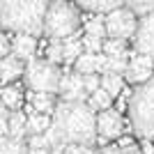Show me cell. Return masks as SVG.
<instances>
[{"label": "cell", "mask_w": 154, "mask_h": 154, "mask_svg": "<svg viewBox=\"0 0 154 154\" xmlns=\"http://www.w3.org/2000/svg\"><path fill=\"white\" fill-rule=\"evenodd\" d=\"M53 127L64 145L92 147L97 140V115L85 101H58L53 110Z\"/></svg>", "instance_id": "cell-1"}, {"label": "cell", "mask_w": 154, "mask_h": 154, "mask_svg": "<svg viewBox=\"0 0 154 154\" xmlns=\"http://www.w3.org/2000/svg\"><path fill=\"white\" fill-rule=\"evenodd\" d=\"M48 0H0V30L39 37Z\"/></svg>", "instance_id": "cell-2"}, {"label": "cell", "mask_w": 154, "mask_h": 154, "mask_svg": "<svg viewBox=\"0 0 154 154\" xmlns=\"http://www.w3.org/2000/svg\"><path fill=\"white\" fill-rule=\"evenodd\" d=\"M129 120L138 138L154 140V76L129 97Z\"/></svg>", "instance_id": "cell-3"}, {"label": "cell", "mask_w": 154, "mask_h": 154, "mask_svg": "<svg viewBox=\"0 0 154 154\" xmlns=\"http://www.w3.org/2000/svg\"><path fill=\"white\" fill-rule=\"evenodd\" d=\"M78 26H81V16L71 2L67 0L48 2V9L44 16V35L51 42H64L67 37L76 35Z\"/></svg>", "instance_id": "cell-4"}, {"label": "cell", "mask_w": 154, "mask_h": 154, "mask_svg": "<svg viewBox=\"0 0 154 154\" xmlns=\"http://www.w3.org/2000/svg\"><path fill=\"white\" fill-rule=\"evenodd\" d=\"M60 69L48 60H30L26 62V71H23V81H26L30 92H46V94H55L60 90Z\"/></svg>", "instance_id": "cell-5"}, {"label": "cell", "mask_w": 154, "mask_h": 154, "mask_svg": "<svg viewBox=\"0 0 154 154\" xmlns=\"http://www.w3.org/2000/svg\"><path fill=\"white\" fill-rule=\"evenodd\" d=\"M103 26H106V35L108 39H131L136 35V28H138V19H136V14L129 9V7H117L113 12L106 14V19H103Z\"/></svg>", "instance_id": "cell-6"}, {"label": "cell", "mask_w": 154, "mask_h": 154, "mask_svg": "<svg viewBox=\"0 0 154 154\" xmlns=\"http://www.w3.org/2000/svg\"><path fill=\"white\" fill-rule=\"evenodd\" d=\"M134 46L140 55H149L154 60V12L140 16L134 35Z\"/></svg>", "instance_id": "cell-7"}, {"label": "cell", "mask_w": 154, "mask_h": 154, "mask_svg": "<svg viewBox=\"0 0 154 154\" xmlns=\"http://www.w3.org/2000/svg\"><path fill=\"white\" fill-rule=\"evenodd\" d=\"M154 74V60L149 55H140L136 53L131 60H127V69H124V81L134 85H143L147 83Z\"/></svg>", "instance_id": "cell-8"}, {"label": "cell", "mask_w": 154, "mask_h": 154, "mask_svg": "<svg viewBox=\"0 0 154 154\" xmlns=\"http://www.w3.org/2000/svg\"><path fill=\"white\" fill-rule=\"evenodd\" d=\"M122 115L117 110L108 108V110H101L97 115V134L101 136L103 140H115L122 136Z\"/></svg>", "instance_id": "cell-9"}, {"label": "cell", "mask_w": 154, "mask_h": 154, "mask_svg": "<svg viewBox=\"0 0 154 154\" xmlns=\"http://www.w3.org/2000/svg\"><path fill=\"white\" fill-rule=\"evenodd\" d=\"M60 101H85V88H83V76L81 74H62L60 78Z\"/></svg>", "instance_id": "cell-10"}, {"label": "cell", "mask_w": 154, "mask_h": 154, "mask_svg": "<svg viewBox=\"0 0 154 154\" xmlns=\"http://www.w3.org/2000/svg\"><path fill=\"white\" fill-rule=\"evenodd\" d=\"M26 71V62H21L19 58H14L12 53L7 58L0 60V85H12L14 81H19Z\"/></svg>", "instance_id": "cell-11"}, {"label": "cell", "mask_w": 154, "mask_h": 154, "mask_svg": "<svg viewBox=\"0 0 154 154\" xmlns=\"http://www.w3.org/2000/svg\"><path fill=\"white\" fill-rule=\"evenodd\" d=\"M35 51H37V37H32V35H16L12 39V55L19 58L21 62L35 60Z\"/></svg>", "instance_id": "cell-12"}, {"label": "cell", "mask_w": 154, "mask_h": 154, "mask_svg": "<svg viewBox=\"0 0 154 154\" xmlns=\"http://www.w3.org/2000/svg\"><path fill=\"white\" fill-rule=\"evenodd\" d=\"M28 99H30V106L35 108V113H44V115H53L55 103H58L55 97L46 94V92H30Z\"/></svg>", "instance_id": "cell-13"}, {"label": "cell", "mask_w": 154, "mask_h": 154, "mask_svg": "<svg viewBox=\"0 0 154 154\" xmlns=\"http://www.w3.org/2000/svg\"><path fill=\"white\" fill-rule=\"evenodd\" d=\"M53 124V115H44V113H28V136L46 134Z\"/></svg>", "instance_id": "cell-14"}, {"label": "cell", "mask_w": 154, "mask_h": 154, "mask_svg": "<svg viewBox=\"0 0 154 154\" xmlns=\"http://www.w3.org/2000/svg\"><path fill=\"white\" fill-rule=\"evenodd\" d=\"M0 101L7 110H19L23 103V92L16 85H5V88H0Z\"/></svg>", "instance_id": "cell-15"}, {"label": "cell", "mask_w": 154, "mask_h": 154, "mask_svg": "<svg viewBox=\"0 0 154 154\" xmlns=\"http://www.w3.org/2000/svg\"><path fill=\"white\" fill-rule=\"evenodd\" d=\"M7 124H9V136H14V138H26L28 136V115L26 113L12 110L9 117H7Z\"/></svg>", "instance_id": "cell-16"}, {"label": "cell", "mask_w": 154, "mask_h": 154, "mask_svg": "<svg viewBox=\"0 0 154 154\" xmlns=\"http://www.w3.org/2000/svg\"><path fill=\"white\" fill-rule=\"evenodd\" d=\"M81 53H83V44H81L78 35H71V37H67L62 42V62L64 64H74Z\"/></svg>", "instance_id": "cell-17"}, {"label": "cell", "mask_w": 154, "mask_h": 154, "mask_svg": "<svg viewBox=\"0 0 154 154\" xmlns=\"http://www.w3.org/2000/svg\"><path fill=\"white\" fill-rule=\"evenodd\" d=\"M78 5L83 7V9H88V12H97V14H108L113 12V9H117V7L124 5V0H78Z\"/></svg>", "instance_id": "cell-18"}, {"label": "cell", "mask_w": 154, "mask_h": 154, "mask_svg": "<svg viewBox=\"0 0 154 154\" xmlns=\"http://www.w3.org/2000/svg\"><path fill=\"white\" fill-rule=\"evenodd\" d=\"M0 154H28V143H26V138L0 136Z\"/></svg>", "instance_id": "cell-19"}, {"label": "cell", "mask_w": 154, "mask_h": 154, "mask_svg": "<svg viewBox=\"0 0 154 154\" xmlns=\"http://www.w3.org/2000/svg\"><path fill=\"white\" fill-rule=\"evenodd\" d=\"M74 69H76V74H81V76H88V74H97V55L94 53H81L78 55V60L74 62Z\"/></svg>", "instance_id": "cell-20"}, {"label": "cell", "mask_w": 154, "mask_h": 154, "mask_svg": "<svg viewBox=\"0 0 154 154\" xmlns=\"http://www.w3.org/2000/svg\"><path fill=\"white\" fill-rule=\"evenodd\" d=\"M88 106H90L92 110H99V113H101V110H108L110 106H113V97L103 90V88H99L97 92H92V94H90Z\"/></svg>", "instance_id": "cell-21"}, {"label": "cell", "mask_w": 154, "mask_h": 154, "mask_svg": "<svg viewBox=\"0 0 154 154\" xmlns=\"http://www.w3.org/2000/svg\"><path fill=\"white\" fill-rule=\"evenodd\" d=\"M101 88L108 92L110 97H117L124 88V78L120 74H103L101 76Z\"/></svg>", "instance_id": "cell-22"}, {"label": "cell", "mask_w": 154, "mask_h": 154, "mask_svg": "<svg viewBox=\"0 0 154 154\" xmlns=\"http://www.w3.org/2000/svg\"><path fill=\"white\" fill-rule=\"evenodd\" d=\"M103 55H108V58H124L127 60V44H124L122 39H106L101 46Z\"/></svg>", "instance_id": "cell-23"}, {"label": "cell", "mask_w": 154, "mask_h": 154, "mask_svg": "<svg viewBox=\"0 0 154 154\" xmlns=\"http://www.w3.org/2000/svg\"><path fill=\"white\" fill-rule=\"evenodd\" d=\"M124 5L134 14H140V16L154 12V0H124Z\"/></svg>", "instance_id": "cell-24"}, {"label": "cell", "mask_w": 154, "mask_h": 154, "mask_svg": "<svg viewBox=\"0 0 154 154\" xmlns=\"http://www.w3.org/2000/svg\"><path fill=\"white\" fill-rule=\"evenodd\" d=\"M85 35L103 39V35H106V26H103V19H101V16H97V19H92V21L85 23Z\"/></svg>", "instance_id": "cell-25"}, {"label": "cell", "mask_w": 154, "mask_h": 154, "mask_svg": "<svg viewBox=\"0 0 154 154\" xmlns=\"http://www.w3.org/2000/svg\"><path fill=\"white\" fill-rule=\"evenodd\" d=\"M51 64H55L58 67L60 62H62V42H51L48 44V48H46V58Z\"/></svg>", "instance_id": "cell-26"}, {"label": "cell", "mask_w": 154, "mask_h": 154, "mask_svg": "<svg viewBox=\"0 0 154 154\" xmlns=\"http://www.w3.org/2000/svg\"><path fill=\"white\" fill-rule=\"evenodd\" d=\"M81 44H83V51L85 53H101V46H103V39L99 37H90V35H83L81 37Z\"/></svg>", "instance_id": "cell-27"}, {"label": "cell", "mask_w": 154, "mask_h": 154, "mask_svg": "<svg viewBox=\"0 0 154 154\" xmlns=\"http://www.w3.org/2000/svg\"><path fill=\"white\" fill-rule=\"evenodd\" d=\"M83 88H85V94L90 97L92 92H97L101 88V76H97V74H88L83 76Z\"/></svg>", "instance_id": "cell-28"}, {"label": "cell", "mask_w": 154, "mask_h": 154, "mask_svg": "<svg viewBox=\"0 0 154 154\" xmlns=\"http://www.w3.org/2000/svg\"><path fill=\"white\" fill-rule=\"evenodd\" d=\"M26 143H28V149H51V147H48V140H46V136H44V134L28 136Z\"/></svg>", "instance_id": "cell-29"}, {"label": "cell", "mask_w": 154, "mask_h": 154, "mask_svg": "<svg viewBox=\"0 0 154 154\" xmlns=\"http://www.w3.org/2000/svg\"><path fill=\"white\" fill-rule=\"evenodd\" d=\"M9 53H12V42H9V37L5 32H0V60L7 58Z\"/></svg>", "instance_id": "cell-30"}, {"label": "cell", "mask_w": 154, "mask_h": 154, "mask_svg": "<svg viewBox=\"0 0 154 154\" xmlns=\"http://www.w3.org/2000/svg\"><path fill=\"white\" fill-rule=\"evenodd\" d=\"M7 117H9V113H7V110H0V136H9V124H7Z\"/></svg>", "instance_id": "cell-31"}, {"label": "cell", "mask_w": 154, "mask_h": 154, "mask_svg": "<svg viewBox=\"0 0 154 154\" xmlns=\"http://www.w3.org/2000/svg\"><path fill=\"white\" fill-rule=\"evenodd\" d=\"M106 55H103V53H97V71H101L103 74V69H106Z\"/></svg>", "instance_id": "cell-32"}, {"label": "cell", "mask_w": 154, "mask_h": 154, "mask_svg": "<svg viewBox=\"0 0 154 154\" xmlns=\"http://www.w3.org/2000/svg\"><path fill=\"white\" fill-rule=\"evenodd\" d=\"M83 149L81 145H64V154H83Z\"/></svg>", "instance_id": "cell-33"}, {"label": "cell", "mask_w": 154, "mask_h": 154, "mask_svg": "<svg viewBox=\"0 0 154 154\" xmlns=\"http://www.w3.org/2000/svg\"><path fill=\"white\" fill-rule=\"evenodd\" d=\"M120 154H145V152H143V149H138V147H134V145H127V147L120 149Z\"/></svg>", "instance_id": "cell-34"}, {"label": "cell", "mask_w": 154, "mask_h": 154, "mask_svg": "<svg viewBox=\"0 0 154 154\" xmlns=\"http://www.w3.org/2000/svg\"><path fill=\"white\" fill-rule=\"evenodd\" d=\"M101 154H120V147H113V145H108V147H103Z\"/></svg>", "instance_id": "cell-35"}, {"label": "cell", "mask_w": 154, "mask_h": 154, "mask_svg": "<svg viewBox=\"0 0 154 154\" xmlns=\"http://www.w3.org/2000/svg\"><path fill=\"white\" fill-rule=\"evenodd\" d=\"M28 154H51V149H28Z\"/></svg>", "instance_id": "cell-36"}, {"label": "cell", "mask_w": 154, "mask_h": 154, "mask_svg": "<svg viewBox=\"0 0 154 154\" xmlns=\"http://www.w3.org/2000/svg\"><path fill=\"white\" fill-rule=\"evenodd\" d=\"M51 154H64V145H62V147H53Z\"/></svg>", "instance_id": "cell-37"}, {"label": "cell", "mask_w": 154, "mask_h": 154, "mask_svg": "<svg viewBox=\"0 0 154 154\" xmlns=\"http://www.w3.org/2000/svg\"><path fill=\"white\" fill-rule=\"evenodd\" d=\"M83 154H101V152H97V149H92V147H85Z\"/></svg>", "instance_id": "cell-38"}, {"label": "cell", "mask_w": 154, "mask_h": 154, "mask_svg": "<svg viewBox=\"0 0 154 154\" xmlns=\"http://www.w3.org/2000/svg\"><path fill=\"white\" fill-rule=\"evenodd\" d=\"M0 110H7V108H5V106H2V101H0Z\"/></svg>", "instance_id": "cell-39"}]
</instances>
